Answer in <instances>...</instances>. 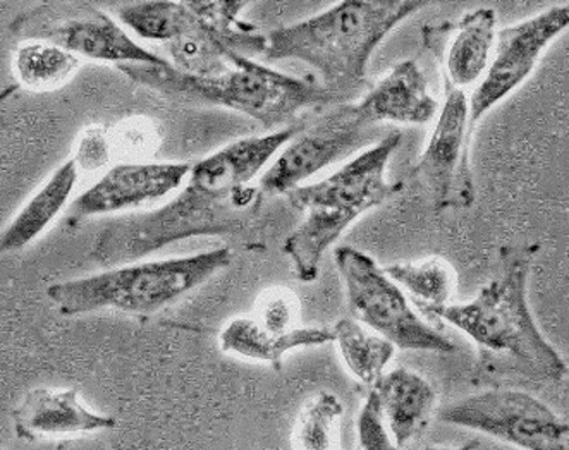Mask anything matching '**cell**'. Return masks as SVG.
<instances>
[{"label":"cell","mask_w":569,"mask_h":450,"mask_svg":"<svg viewBox=\"0 0 569 450\" xmlns=\"http://www.w3.org/2000/svg\"><path fill=\"white\" fill-rule=\"evenodd\" d=\"M305 128L307 122L298 121L276 133L241 138L198 160L181 193L168 204L107 226L93 242L91 260L114 269L184 239L240 236L266 198L251 181Z\"/></svg>","instance_id":"obj_1"},{"label":"cell","mask_w":569,"mask_h":450,"mask_svg":"<svg viewBox=\"0 0 569 450\" xmlns=\"http://www.w3.org/2000/svg\"><path fill=\"white\" fill-rule=\"evenodd\" d=\"M537 244L506 247L502 267L468 303L420 310L470 337L479 349L473 379L562 383L568 361L547 341L528 303V277Z\"/></svg>","instance_id":"obj_2"},{"label":"cell","mask_w":569,"mask_h":450,"mask_svg":"<svg viewBox=\"0 0 569 450\" xmlns=\"http://www.w3.org/2000/svg\"><path fill=\"white\" fill-rule=\"evenodd\" d=\"M420 0H346L300 23L266 33V61H300L345 102L367 87L370 59L402 21L427 8Z\"/></svg>","instance_id":"obj_3"},{"label":"cell","mask_w":569,"mask_h":450,"mask_svg":"<svg viewBox=\"0 0 569 450\" xmlns=\"http://www.w3.org/2000/svg\"><path fill=\"white\" fill-rule=\"evenodd\" d=\"M231 64L219 77H194L172 64H119L118 69L169 102L224 107L254 119L273 133L295 124L305 110L339 103L322 83L289 77L240 53L232 56Z\"/></svg>","instance_id":"obj_4"},{"label":"cell","mask_w":569,"mask_h":450,"mask_svg":"<svg viewBox=\"0 0 569 450\" xmlns=\"http://www.w3.org/2000/svg\"><path fill=\"white\" fill-rule=\"evenodd\" d=\"M401 131H391L329 178L298 186L286 194L303 222L286 238V257L301 282L319 277L320 263L351 223L401 193L402 182H389L386 169L401 143Z\"/></svg>","instance_id":"obj_5"},{"label":"cell","mask_w":569,"mask_h":450,"mask_svg":"<svg viewBox=\"0 0 569 450\" xmlns=\"http://www.w3.org/2000/svg\"><path fill=\"white\" fill-rule=\"evenodd\" d=\"M231 261L229 248H217L191 257L128 263L97 276L52 284L47 289V298L62 317L107 308L134 317H152L228 269Z\"/></svg>","instance_id":"obj_6"},{"label":"cell","mask_w":569,"mask_h":450,"mask_svg":"<svg viewBox=\"0 0 569 450\" xmlns=\"http://www.w3.org/2000/svg\"><path fill=\"white\" fill-rule=\"evenodd\" d=\"M336 267L355 320L399 349L451 354V339L432 329L408 303V298L377 261L363 251L339 247Z\"/></svg>","instance_id":"obj_7"},{"label":"cell","mask_w":569,"mask_h":450,"mask_svg":"<svg viewBox=\"0 0 569 450\" xmlns=\"http://www.w3.org/2000/svg\"><path fill=\"white\" fill-rule=\"evenodd\" d=\"M9 33L21 42H47L66 52L114 64L169 66L138 46L112 18L87 2H47L18 16Z\"/></svg>","instance_id":"obj_8"},{"label":"cell","mask_w":569,"mask_h":450,"mask_svg":"<svg viewBox=\"0 0 569 450\" xmlns=\"http://www.w3.org/2000/svg\"><path fill=\"white\" fill-rule=\"evenodd\" d=\"M439 420L521 450H569V418L525 390L493 387L473 393L446 406Z\"/></svg>","instance_id":"obj_9"},{"label":"cell","mask_w":569,"mask_h":450,"mask_svg":"<svg viewBox=\"0 0 569 450\" xmlns=\"http://www.w3.org/2000/svg\"><path fill=\"white\" fill-rule=\"evenodd\" d=\"M445 83V106L439 110L436 126L426 150L421 152L411 176L429 190L436 212L449 209H470L475 203L471 143L468 140L470 100L467 91Z\"/></svg>","instance_id":"obj_10"},{"label":"cell","mask_w":569,"mask_h":450,"mask_svg":"<svg viewBox=\"0 0 569 450\" xmlns=\"http://www.w3.org/2000/svg\"><path fill=\"white\" fill-rule=\"evenodd\" d=\"M568 28L569 2H566L498 31L489 71L470 99L468 140L471 144L475 128L483 116L527 81L550 43Z\"/></svg>","instance_id":"obj_11"},{"label":"cell","mask_w":569,"mask_h":450,"mask_svg":"<svg viewBox=\"0 0 569 450\" xmlns=\"http://www.w3.org/2000/svg\"><path fill=\"white\" fill-rule=\"evenodd\" d=\"M372 129L355 114L353 103H338L317 121L308 122L276 162L263 172L259 186L266 197L288 194L307 179L369 143Z\"/></svg>","instance_id":"obj_12"},{"label":"cell","mask_w":569,"mask_h":450,"mask_svg":"<svg viewBox=\"0 0 569 450\" xmlns=\"http://www.w3.org/2000/svg\"><path fill=\"white\" fill-rule=\"evenodd\" d=\"M188 162H131L116 166L69 204L66 220L78 226L88 217L109 216L160 200L181 188L191 172Z\"/></svg>","instance_id":"obj_13"},{"label":"cell","mask_w":569,"mask_h":450,"mask_svg":"<svg viewBox=\"0 0 569 450\" xmlns=\"http://www.w3.org/2000/svg\"><path fill=\"white\" fill-rule=\"evenodd\" d=\"M421 37L440 61L442 80L467 91L479 87L489 71L498 40V16L492 8L475 9L455 24H427Z\"/></svg>","instance_id":"obj_14"},{"label":"cell","mask_w":569,"mask_h":450,"mask_svg":"<svg viewBox=\"0 0 569 450\" xmlns=\"http://www.w3.org/2000/svg\"><path fill=\"white\" fill-rule=\"evenodd\" d=\"M355 114L365 128L382 122L427 124L439 112V103L430 96L429 81L415 59L401 61L373 84L363 99L353 102Z\"/></svg>","instance_id":"obj_15"},{"label":"cell","mask_w":569,"mask_h":450,"mask_svg":"<svg viewBox=\"0 0 569 450\" xmlns=\"http://www.w3.org/2000/svg\"><path fill=\"white\" fill-rule=\"evenodd\" d=\"M16 436L23 440L40 437L74 436L112 430L118 420L99 414L81 404L77 389H33L12 411Z\"/></svg>","instance_id":"obj_16"},{"label":"cell","mask_w":569,"mask_h":450,"mask_svg":"<svg viewBox=\"0 0 569 450\" xmlns=\"http://www.w3.org/2000/svg\"><path fill=\"white\" fill-rule=\"evenodd\" d=\"M383 423L399 450L417 442L430 427L437 408V392L429 380L407 368L383 373L373 386Z\"/></svg>","instance_id":"obj_17"},{"label":"cell","mask_w":569,"mask_h":450,"mask_svg":"<svg viewBox=\"0 0 569 450\" xmlns=\"http://www.w3.org/2000/svg\"><path fill=\"white\" fill-rule=\"evenodd\" d=\"M332 341V327H298L292 332L273 333L263 329L254 318L248 317L231 320L219 337L222 351L270 364L273 370H281L289 351L317 348Z\"/></svg>","instance_id":"obj_18"},{"label":"cell","mask_w":569,"mask_h":450,"mask_svg":"<svg viewBox=\"0 0 569 450\" xmlns=\"http://www.w3.org/2000/svg\"><path fill=\"white\" fill-rule=\"evenodd\" d=\"M78 166L74 160L62 163L58 171L50 176L49 181L33 194L14 217L2 234L0 247L4 253L23 250L31 241L39 238L47 226L64 209L77 186Z\"/></svg>","instance_id":"obj_19"},{"label":"cell","mask_w":569,"mask_h":450,"mask_svg":"<svg viewBox=\"0 0 569 450\" xmlns=\"http://www.w3.org/2000/svg\"><path fill=\"white\" fill-rule=\"evenodd\" d=\"M342 361L358 382L376 386L395 358L396 346L355 318H341L332 326Z\"/></svg>","instance_id":"obj_20"},{"label":"cell","mask_w":569,"mask_h":450,"mask_svg":"<svg viewBox=\"0 0 569 450\" xmlns=\"http://www.w3.org/2000/svg\"><path fill=\"white\" fill-rule=\"evenodd\" d=\"M386 272L417 299L418 310L448 307L458 286L455 267L442 257L392 263Z\"/></svg>","instance_id":"obj_21"},{"label":"cell","mask_w":569,"mask_h":450,"mask_svg":"<svg viewBox=\"0 0 569 450\" xmlns=\"http://www.w3.org/2000/svg\"><path fill=\"white\" fill-rule=\"evenodd\" d=\"M121 23L133 30L138 37L147 40L171 43L197 23V12L190 2H169V0H147L128 2L114 8Z\"/></svg>","instance_id":"obj_22"},{"label":"cell","mask_w":569,"mask_h":450,"mask_svg":"<svg viewBox=\"0 0 569 450\" xmlns=\"http://www.w3.org/2000/svg\"><path fill=\"white\" fill-rule=\"evenodd\" d=\"M16 78L31 91L58 90L80 69V59L47 42H23L14 53Z\"/></svg>","instance_id":"obj_23"},{"label":"cell","mask_w":569,"mask_h":450,"mask_svg":"<svg viewBox=\"0 0 569 450\" xmlns=\"http://www.w3.org/2000/svg\"><path fill=\"white\" fill-rule=\"evenodd\" d=\"M345 406L335 392L311 396L292 424V450H339Z\"/></svg>","instance_id":"obj_24"},{"label":"cell","mask_w":569,"mask_h":450,"mask_svg":"<svg viewBox=\"0 0 569 450\" xmlns=\"http://www.w3.org/2000/svg\"><path fill=\"white\" fill-rule=\"evenodd\" d=\"M300 304L297 296L284 288L263 292L254 307L253 318L263 329L273 333H288L298 329Z\"/></svg>","instance_id":"obj_25"},{"label":"cell","mask_w":569,"mask_h":450,"mask_svg":"<svg viewBox=\"0 0 569 450\" xmlns=\"http://www.w3.org/2000/svg\"><path fill=\"white\" fill-rule=\"evenodd\" d=\"M357 427L360 450H399L395 439H392L391 431L383 423L379 401H377L373 390L365 401L363 408H361Z\"/></svg>","instance_id":"obj_26"},{"label":"cell","mask_w":569,"mask_h":450,"mask_svg":"<svg viewBox=\"0 0 569 450\" xmlns=\"http://www.w3.org/2000/svg\"><path fill=\"white\" fill-rule=\"evenodd\" d=\"M110 159L109 134L102 126H91L81 134L77 144V153L72 160L81 171H97Z\"/></svg>","instance_id":"obj_27"},{"label":"cell","mask_w":569,"mask_h":450,"mask_svg":"<svg viewBox=\"0 0 569 450\" xmlns=\"http://www.w3.org/2000/svg\"><path fill=\"white\" fill-rule=\"evenodd\" d=\"M479 447V442H468L463 443V446L458 447H448V446H429L423 450H477Z\"/></svg>","instance_id":"obj_28"},{"label":"cell","mask_w":569,"mask_h":450,"mask_svg":"<svg viewBox=\"0 0 569 450\" xmlns=\"http://www.w3.org/2000/svg\"><path fill=\"white\" fill-rule=\"evenodd\" d=\"M565 382L568 383V387H569V363H568V377H566Z\"/></svg>","instance_id":"obj_29"},{"label":"cell","mask_w":569,"mask_h":450,"mask_svg":"<svg viewBox=\"0 0 569 450\" xmlns=\"http://www.w3.org/2000/svg\"><path fill=\"white\" fill-rule=\"evenodd\" d=\"M358 450H360V449H358Z\"/></svg>","instance_id":"obj_30"}]
</instances>
